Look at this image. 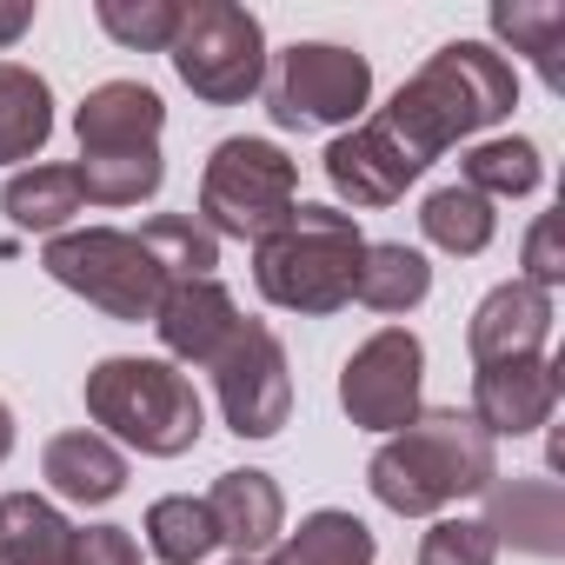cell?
Wrapping results in <instances>:
<instances>
[{
    "instance_id": "cell-1",
    "label": "cell",
    "mask_w": 565,
    "mask_h": 565,
    "mask_svg": "<svg viewBox=\"0 0 565 565\" xmlns=\"http://www.w3.org/2000/svg\"><path fill=\"white\" fill-rule=\"evenodd\" d=\"M512 100H519L512 67L479 41H452L393 94V107H380L360 134L327 147V180L353 206H393L452 140L505 120Z\"/></svg>"
},
{
    "instance_id": "cell-2",
    "label": "cell",
    "mask_w": 565,
    "mask_h": 565,
    "mask_svg": "<svg viewBox=\"0 0 565 565\" xmlns=\"http://www.w3.org/2000/svg\"><path fill=\"white\" fill-rule=\"evenodd\" d=\"M373 492L380 505L419 519V512H439L466 492H486L499 479V459H492V433L472 419V413H426L413 419L399 439H386L373 452Z\"/></svg>"
},
{
    "instance_id": "cell-3",
    "label": "cell",
    "mask_w": 565,
    "mask_h": 565,
    "mask_svg": "<svg viewBox=\"0 0 565 565\" xmlns=\"http://www.w3.org/2000/svg\"><path fill=\"white\" fill-rule=\"evenodd\" d=\"M360 226L353 213L333 206H294V220L279 226L273 239H259L253 279L273 307L287 313H340L353 300V279H360Z\"/></svg>"
},
{
    "instance_id": "cell-4",
    "label": "cell",
    "mask_w": 565,
    "mask_h": 565,
    "mask_svg": "<svg viewBox=\"0 0 565 565\" xmlns=\"http://www.w3.org/2000/svg\"><path fill=\"white\" fill-rule=\"evenodd\" d=\"M87 413L153 459L200 446V393L167 360H100L87 373Z\"/></svg>"
},
{
    "instance_id": "cell-5",
    "label": "cell",
    "mask_w": 565,
    "mask_h": 565,
    "mask_svg": "<svg viewBox=\"0 0 565 565\" xmlns=\"http://www.w3.org/2000/svg\"><path fill=\"white\" fill-rule=\"evenodd\" d=\"M300 206V167L279 153L273 140H220L200 180V213L206 233H233V239H273Z\"/></svg>"
},
{
    "instance_id": "cell-6",
    "label": "cell",
    "mask_w": 565,
    "mask_h": 565,
    "mask_svg": "<svg viewBox=\"0 0 565 565\" xmlns=\"http://www.w3.org/2000/svg\"><path fill=\"white\" fill-rule=\"evenodd\" d=\"M41 266L61 279V287L87 294L114 320H153L160 313V294H167V273L153 266V253L134 233H114V226H87V233L47 239Z\"/></svg>"
},
{
    "instance_id": "cell-7",
    "label": "cell",
    "mask_w": 565,
    "mask_h": 565,
    "mask_svg": "<svg viewBox=\"0 0 565 565\" xmlns=\"http://www.w3.org/2000/svg\"><path fill=\"white\" fill-rule=\"evenodd\" d=\"M173 67L206 107H233L266 81V34L233 0H200L173 34Z\"/></svg>"
},
{
    "instance_id": "cell-8",
    "label": "cell",
    "mask_w": 565,
    "mask_h": 565,
    "mask_svg": "<svg viewBox=\"0 0 565 565\" xmlns=\"http://www.w3.org/2000/svg\"><path fill=\"white\" fill-rule=\"evenodd\" d=\"M373 94V67L347 47H327V41H307V47H287L273 67V87H266V107L279 127H340L366 107Z\"/></svg>"
},
{
    "instance_id": "cell-9",
    "label": "cell",
    "mask_w": 565,
    "mask_h": 565,
    "mask_svg": "<svg viewBox=\"0 0 565 565\" xmlns=\"http://www.w3.org/2000/svg\"><path fill=\"white\" fill-rule=\"evenodd\" d=\"M206 366H213L226 426H233L239 439H273L279 426H287V406H294L287 353H279V340H273L259 320H239V327L226 333V347H220Z\"/></svg>"
},
{
    "instance_id": "cell-10",
    "label": "cell",
    "mask_w": 565,
    "mask_h": 565,
    "mask_svg": "<svg viewBox=\"0 0 565 565\" xmlns=\"http://www.w3.org/2000/svg\"><path fill=\"white\" fill-rule=\"evenodd\" d=\"M419 340L406 327H386L373 333L353 360H347V380H340V399L353 413V426H373V433H399L419 419Z\"/></svg>"
},
{
    "instance_id": "cell-11",
    "label": "cell",
    "mask_w": 565,
    "mask_h": 565,
    "mask_svg": "<svg viewBox=\"0 0 565 565\" xmlns=\"http://www.w3.org/2000/svg\"><path fill=\"white\" fill-rule=\"evenodd\" d=\"M160 94L140 81H107L81 100V160H127V153H160Z\"/></svg>"
},
{
    "instance_id": "cell-12",
    "label": "cell",
    "mask_w": 565,
    "mask_h": 565,
    "mask_svg": "<svg viewBox=\"0 0 565 565\" xmlns=\"http://www.w3.org/2000/svg\"><path fill=\"white\" fill-rule=\"evenodd\" d=\"M558 406V366L552 360H499L472 380V419L486 433H539Z\"/></svg>"
},
{
    "instance_id": "cell-13",
    "label": "cell",
    "mask_w": 565,
    "mask_h": 565,
    "mask_svg": "<svg viewBox=\"0 0 565 565\" xmlns=\"http://www.w3.org/2000/svg\"><path fill=\"white\" fill-rule=\"evenodd\" d=\"M552 340V294L532 279L486 294V307L472 313V360L499 366V360H539V347Z\"/></svg>"
},
{
    "instance_id": "cell-14",
    "label": "cell",
    "mask_w": 565,
    "mask_h": 565,
    "mask_svg": "<svg viewBox=\"0 0 565 565\" xmlns=\"http://www.w3.org/2000/svg\"><path fill=\"white\" fill-rule=\"evenodd\" d=\"M153 327H160V340H167V353H173V360L206 366V360L226 347V333L239 327V313H233V300H226L220 279H180V287H167V294H160Z\"/></svg>"
},
{
    "instance_id": "cell-15",
    "label": "cell",
    "mask_w": 565,
    "mask_h": 565,
    "mask_svg": "<svg viewBox=\"0 0 565 565\" xmlns=\"http://www.w3.org/2000/svg\"><path fill=\"white\" fill-rule=\"evenodd\" d=\"M206 512H213L220 539L239 545V558H259L273 545V532H279V492H273L266 472H220Z\"/></svg>"
},
{
    "instance_id": "cell-16",
    "label": "cell",
    "mask_w": 565,
    "mask_h": 565,
    "mask_svg": "<svg viewBox=\"0 0 565 565\" xmlns=\"http://www.w3.org/2000/svg\"><path fill=\"white\" fill-rule=\"evenodd\" d=\"M486 532H492V539H512L519 552L552 558V552H558V532H565L558 486H552V479H512V486H499V492H492Z\"/></svg>"
},
{
    "instance_id": "cell-17",
    "label": "cell",
    "mask_w": 565,
    "mask_h": 565,
    "mask_svg": "<svg viewBox=\"0 0 565 565\" xmlns=\"http://www.w3.org/2000/svg\"><path fill=\"white\" fill-rule=\"evenodd\" d=\"M74 552V525L34 499V492H8L0 499V565H67Z\"/></svg>"
},
{
    "instance_id": "cell-18",
    "label": "cell",
    "mask_w": 565,
    "mask_h": 565,
    "mask_svg": "<svg viewBox=\"0 0 565 565\" xmlns=\"http://www.w3.org/2000/svg\"><path fill=\"white\" fill-rule=\"evenodd\" d=\"M47 479H54L61 499L107 505V499L127 486V459H120L107 439H94V433H61V439L47 446Z\"/></svg>"
},
{
    "instance_id": "cell-19",
    "label": "cell",
    "mask_w": 565,
    "mask_h": 565,
    "mask_svg": "<svg viewBox=\"0 0 565 565\" xmlns=\"http://www.w3.org/2000/svg\"><path fill=\"white\" fill-rule=\"evenodd\" d=\"M492 34L512 41V54H532L545 87H565V8L558 0H512V8H492Z\"/></svg>"
},
{
    "instance_id": "cell-20",
    "label": "cell",
    "mask_w": 565,
    "mask_h": 565,
    "mask_svg": "<svg viewBox=\"0 0 565 565\" xmlns=\"http://www.w3.org/2000/svg\"><path fill=\"white\" fill-rule=\"evenodd\" d=\"M81 200H87V193H81V173H74V167H28V173L8 180V193H0L8 220L28 226V233L67 226V220L81 213Z\"/></svg>"
},
{
    "instance_id": "cell-21",
    "label": "cell",
    "mask_w": 565,
    "mask_h": 565,
    "mask_svg": "<svg viewBox=\"0 0 565 565\" xmlns=\"http://www.w3.org/2000/svg\"><path fill=\"white\" fill-rule=\"evenodd\" d=\"M54 134V100L47 81L28 67H0V160H28Z\"/></svg>"
},
{
    "instance_id": "cell-22",
    "label": "cell",
    "mask_w": 565,
    "mask_h": 565,
    "mask_svg": "<svg viewBox=\"0 0 565 565\" xmlns=\"http://www.w3.org/2000/svg\"><path fill=\"white\" fill-rule=\"evenodd\" d=\"M433 287V266L413 253V246H366L360 253V279H353V294L373 307V313H406L419 307Z\"/></svg>"
},
{
    "instance_id": "cell-23",
    "label": "cell",
    "mask_w": 565,
    "mask_h": 565,
    "mask_svg": "<svg viewBox=\"0 0 565 565\" xmlns=\"http://www.w3.org/2000/svg\"><path fill=\"white\" fill-rule=\"evenodd\" d=\"M134 239L153 253V266L167 273V287H180V279H213V266H220V239L193 213H160Z\"/></svg>"
},
{
    "instance_id": "cell-24",
    "label": "cell",
    "mask_w": 565,
    "mask_h": 565,
    "mask_svg": "<svg viewBox=\"0 0 565 565\" xmlns=\"http://www.w3.org/2000/svg\"><path fill=\"white\" fill-rule=\"evenodd\" d=\"M273 565H373V532L353 512H313L273 552Z\"/></svg>"
},
{
    "instance_id": "cell-25",
    "label": "cell",
    "mask_w": 565,
    "mask_h": 565,
    "mask_svg": "<svg viewBox=\"0 0 565 565\" xmlns=\"http://www.w3.org/2000/svg\"><path fill=\"white\" fill-rule=\"evenodd\" d=\"M419 226L446 253H486L492 246V200H479L472 186H439L419 206Z\"/></svg>"
},
{
    "instance_id": "cell-26",
    "label": "cell",
    "mask_w": 565,
    "mask_h": 565,
    "mask_svg": "<svg viewBox=\"0 0 565 565\" xmlns=\"http://www.w3.org/2000/svg\"><path fill=\"white\" fill-rule=\"evenodd\" d=\"M147 539H153V558L167 565H200L213 545H220V525L206 512V499H160L147 512Z\"/></svg>"
},
{
    "instance_id": "cell-27",
    "label": "cell",
    "mask_w": 565,
    "mask_h": 565,
    "mask_svg": "<svg viewBox=\"0 0 565 565\" xmlns=\"http://www.w3.org/2000/svg\"><path fill=\"white\" fill-rule=\"evenodd\" d=\"M466 180L459 186H472L479 200H519V193H532L539 186V147L532 140H486V147H472L466 153V167H459Z\"/></svg>"
},
{
    "instance_id": "cell-28",
    "label": "cell",
    "mask_w": 565,
    "mask_h": 565,
    "mask_svg": "<svg viewBox=\"0 0 565 565\" xmlns=\"http://www.w3.org/2000/svg\"><path fill=\"white\" fill-rule=\"evenodd\" d=\"M180 21H186L180 0H100V28H107L120 47H140V54L173 47Z\"/></svg>"
},
{
    "instance_id": "cell-29",
    "label": "cell",
    "mask_w": 565,
    "mask_h": 565,
    "mask_svg": "<svg viewBox=\"0 0 565 565\" xmlns=\"http://www.w3.org/2000/svg\"><path fill=\"white\" fill-rule=\"evenodd\" d=\"M74 173H81V193L94 206H134L160 186L167 167H160V153H127V160H81Z\"/></svg>"
},
{
    "instance_id": "cell-30",
    "label": "cell",
    "mask_w": 565,
    "mask_h": 565,
    "mask_svg": "<svg viewBox=\"0 0 565 565\" xmlns=\"http://www.w3.org/2000/svg\"><path fill=\"white\" fill-rule=\"evenodd\" d=\"M499 539L486 532V519H439L419 545V565H492Z\"/></svg>"
},
{
    "instance_id": "cell-31",
    "label": "cell",
    "mask_w": 565,
    "mask_h": 565,
    "mask_svg": "<svg viewBox=\"0 0 565 565\" xmlns=\"http://www.w3.org/2000/svg\"><path fill=\"white\" fill-rule=\"evenodd\" d=\"M67 565H140V545L120 525H87V532H74Z\"/></svg>"
},
{
    "instance_id": "cell-32",
    "label": "cell",
    "mask_w": 565,
    "mask_h": 565,
    "mask_svg": "<svg viewBox=\"0 0 565 565\" xmlns=\"http://www.w3.org/2000/svg\"><path fill=\"white\" fill-rule=\"evenodd\" d=\"M558 273H565V259H558V213H545L532 226V239H525V279L532 287H552Z\"/></svg>"
},
{
    "instance_id": "cell-33",
    "label": "cell",
    "mask_w": 565,
    "mask_h": 565,
    "mask_svg": "<svg viewBox=\"0 0 565 565\" xmlns=\"http://www.w3.org/2000/svg\"><path fill=\"white\" fill-rule=\"evenodd\" d=\"M28 28H34V8L28 0H8V8H0V47H14Z\"/></svg>"
},
{
    "instance_id": "cell-34",
    "label": "cell",
    "mask_w": 565,
    "mask_h": 565,
    "mask_svg": "<svg viewBox=\"0 0 565 565\" xmlns=\"http://www.w3.org/2000/svg\"><path fill=\"white\" fill-rule=\"evenodd\" d=\"M14 452V419H8V406H0V459Z\"/></svg>"
},
{
    "instance_id": "cell-35",
    "label": "cell",
    "mask_w": 565,
    "mask_h": 565,
    "mask_svg": "<svg viewBox=\"0 0 565 565\" xmlns=\"http://www.w3.org/2000/svg\"><path fill=\"white\" fill-rule=\"evenodd\" d=\"M233 565H253V558H233Z\"/></svg>"
}]
</instances>
